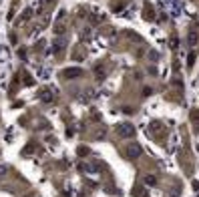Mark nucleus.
<instances>
[{"instance_id": "f257e3e1", "label": "nucleus", "mask_w": 199, "mask_h": 197, "mask_svg": "<svg viewBox=\"0 0 199 197\" xmlns=\"http://www.w3.org/2000/svg\"><path fill=\"white\" fill-rule=\"evenodd\" d=\"M117 131H119V135H123V137H131V135H133V127H131V125H119Z\"/></svg>"}, {"instance_id": "f03ea898", "label": "nucleus", "mask_w": 199, "mask_h": 197, "mask_svg": "<svg viewBox=\"0 0 199 197\" xmlns=\"http://www.w3.org/2000/svg\"><path fill=\"white\" fill-rule=\"evenodd\" d=\"M139 153H141V149H139L137 145H133V147L129 149V157H139Z\"/></svg>"}, {"instance_id": "7ed1b4c3", "label": "nucleus", "mask_w": 199, "mask_h": 197, "mask_svg": "<svg viewBox=\"0 0 199 197\" xmlns=\"http://www.w3.org/2000/svg\"><path fill=\"white\" fill-rule=\"evenodd\" d=\"M62 46H65V40H57V42L52 44V50H54V53H58V50H61Z\"/></svg>"}, {"instance_id": "20e7f679", "label": "nucleus", "mask_w": 199, "mask_h": 197, "mask_svg": "<svg viewBox=\"0 0 199 197\" xmlns=\"http://www.w3.org/2000/svg\"><path fill=\"white\" fill-rule=\"evenodd\" d=\"M80 72H83L80 68H73V71H66V76H79Z\"/></svg>"}, {"instance_id": "39448f33", "label": "nucleus", "mask_w": 199, "mask_h": 197, "mask_svg": "<svg viewBox=\"0 0 199 197\" xmlns=\"http://www.w3.org/2000/svg\"><path fill=\"white\" fill-rule=\"evenodd\" d=\"M189 44H191V46H195V44H197V34H195V32L189 34Z\"/></svg>"}, {"instance_id": "423d86ee", "label": "nucleus", "mask_w": 199, "mask_h": 197, "mask_svg": "<svg viewBox=\"0 0 199 197\" xmlns=\"http://www.w3.org/2000/svg\"><path fill=\"white\" fill-rule=\"evenodd\" d=\"M145 183H147V185H155V177H147Z\"/></svg>"}, {"instance_id": "0eeeda50", "label": "nucleus", "mask_w": 199, "mask_h": 197, "mask_svg": "<svg viewBox=\"0 0 199 197\" xmlns=\"http://www.w3.org/2000/svg\"><path fill=\"white\" fill-rule=\"evenodd\" d=\"M42 98H44V101H50V93L44 91V93H42Z\"/></svg>"}]
</instances>
